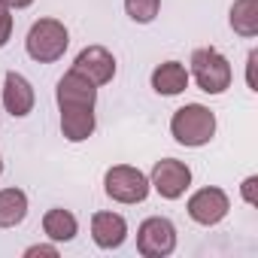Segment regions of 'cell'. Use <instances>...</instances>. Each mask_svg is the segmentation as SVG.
Wrapping results in <instances>:
<instances>
[{
  "label": "cell",
  "instance_id": "cell-13",
  "mask_svg": "<svg viewBox=\"0 0 258 258\" xmlns=\"http://www.w3.org/2000/svg\"><path fill=\"white\" fill-rule=\"evenodd\" d=\"M152 88L164 97H173V94H182L188 88V70L179 64V61H164L152 70Z\"/></svg>",
  "mask_w": 258,
  "mask_h": 258
},
{
  "label": "cell",
  "instance_id": "cell-15",
  "mask_svg": "<svg viewBox=\"0 0 258 258\" xmlns=\"http://www.w3.org/2000/svg\"><path fill=\"white\" fill-rule=\"evenodd\" d=\"M28 216V195L22 188H0V228H16Z\"/></svg>",
  "mask_w": 258,
  "mask_h": 258
},
{
  "label": "cell",
  "instance_id": "cell-21",
  "mask_svg": "<svg viewBox=\"0 0 258 258\" xmlns=\"http://www.w3.org/2000/svg\"><path fill=\"white\" fill-rule=\"evenodd\" d=\"M255 61H258V52L252 49L249 58H246V85H249L252 91H258V85H255Z\"/></svg>",
  "mask_w": 258,
  "mask_h": 258
},
{
  "label": "cell",
  "instance_id": "cell-3",
  "mask_svg": "<svg viewBox=\"0 0 258 258\" xmlns=\"http://www.w3.org/2000/svg\"><path fill=\"white\" fill-rule=\"evenodd\" d=\"M191 79L198 82V88L201 91H207V94H222L228 85H231V64H228V58L219 52V49H213V46H204V49H195L191 52Z\"/></svg>",
  "mask_w": 258,
  "mask_h": 258
},
{
  "label": "cell",
  "instance_id": "cell-22",
  "mask_svg": "<svg viewBox=\"0 0 258 258\" xmlns=\"http://www.w3.org/2000/svg\"><path fill=\"white\" fill-rule=\"evenodd\" d=\"M4 4H7L10 10H28V7L34 4V0H4Z\"/></svg>",
  "mask_w": 258,
  "mask_h": 258
},
{
  "label": "cell",
  "instance_id": "cell-5",
  "mask_svg": "<svg viewBox=\"0 0 258 258\" xmlns=\"http://www.w3.org/2000/svg\"><path fill=\"white\" fill-rule=\"evenodd\" d=\"M137 249L146 258H164L176 249V225L164 216H152L137 228Z\"/></svg>",
  "mask_w": 258,
  "mask_h": 258
},
{
  "label": "cell",
  "instance_id": "cell-11",
  "mask_svg": "<svg viewBox=\"0 0 258 258\" xmlns=\"http://www.w3.org/2000/svg\"><path fill=\"white\" fill-rule=\"evenodd\" d=\"M91 237L100 249H118L127 240V222L118 213H94L91 216Z\"/></svg>",
  "mask_w": 258,
  "mask_h": 258
},
{
  "label": "cell",
  "instance_id": "cell-4",
  "mask_svg": "<svg viewBox=\"0 0 258 258\" xmlns=\"http://www.w3.org/2000/svg\"><path fill=\"white\" fill-rule=\"evenodd\" d=\"M149 176L131 164H115L103 176V191L115 204H143L149 198Z\"/></svg>",
  "mask_w": 258,
  "mask_h": 258
},
{
  "label": "cell",
  "instance_id": "cell-19",
  "mask_svg": "<svg viewBox=\"0 0 258 258\" xmlns=\"http://www.w3.org/2000/svg\"><path fill=\"white\" fill-rule=\"evenodd\" d=\"M240 195H243V201L246 204H258V176H246L243 179V185H240Z\"/></svg>",
  "mask_w": 258,
  "mask_h": 258
},
{
  "label": "cell",
  "instance_id": "cell-20",
  "mask_svg": "<svg viewBox=\"0 0 258 258\" xmlns=\"http://www.w3.org/2000/svg\"><path fill=\"white\" fill-rule=\"evenodd\" d=\"M28 258H37V255H49V258H58V246H46V243H37V246H28L25 249Z\"/></svg>",
  "mask_w": 258,
  "mask_h": 258
},
{
  "label": "cell",
  "instance_id": "cell-6",
  "mask_svg": "<svg viewBox=\"0 0 258 258\" xmlns=\"http://www.w3.org/2000/svg\"><path fill=\"white\" fill-rule=\"evenodd\" d=\"M149 185L164 198V201H176L188 191L191 185V170L185 161H176V158H161L155 161L152 167V176H149Z\"/></svg>",
  "mask_w": 258,
  "mask_h": 258
},
{
  "label": "cell",
  "instance_id": "cell-17",
  "mask_svg": "<svg viewBox=\"0 0 258 258\" xmlns=\"http://www.w3.org/2000/svg\"><path fill=\"white\" fill-rule=\"evenodd\" d=\"M158 10H161V0H124V13L131 16L137 25H149V22H155Z\"/></svg>",
  "mask_w": 258,
  "mask_h": 258
},
{
  "label": "cell",
  "instance_id": "cell-16",
  "mask_svg": "<svg viewBox=\"0 0 258 258\" xmlns=\"http://www.w3.org/2000/svg\"><path fill=\"white\" fill-rule=\"evenodd\" d=\"M231 28H234V34H240L246 40L258 34V0H234Z\"/></svg>",
  "mask_w": 258,
  "mask_h": 258
},
{
  "label": "cell",
  "instance_id": "cell-12",
  "mask_svg": "<svg viewBox=\"0 0 258 258\" xmlns=\"http://www.w3.org/2000/svg\"><path fill=\"white\" fill-rule=\"evenodd\" d=\"M97 118L91 106H61V134L70 143H82L94 134Z\"/></svg>",
  "mask_w": 258,
  "mask_h": 258
},
{
  "label": "cell",
  "instance_id": "cell-23",
  "mask_svg": "<svg viewBox=\"0 0 258 258\" xmlns=\"http://www.w3.org/2000/svg\"><path fill=\"white\" fill-rule=\"evenodd\" d=\"M0 173H4V158H0Z\"/></svg>",
  "mask_w": 258,
  "mask_h": 258
},
{
  "label": "cell",
  "instance_id": "cell-10",
  "mask_svg": "<svg viewBox=\"0 0 258 258\" xmlns=\"http://www.w3.org/2000/svg\"><path fill=\"white\" fill-rule=\"evenodd\" d=\"M34 88H31V82L22 76V73H16V70H10L7 73V79H4V106H7V112L13 115V118H22V115H28L31 109H34Z\"/></svg>",
  "mask_w": 258,
  "mask_h": 258
},
{
  "label": "cell",
  "instance_id": "cell-1",
  "mask_svg": "<svg viewBox=\"0 0 258 258\" xmlns=\"http://www.w3.org/2000/svg\"><path fill=\"white\" fill-rule=\"evenodd\" d=\"M170 134L179 146H188V149L207 146L216 137V115L204 103H185L170 118Z\"/></svg>",
  "mask_w": 258,
  "mask_h": 258
},
{
  "label": "cell",
  "instance_id": "cell-9",
  "mask_svg": "<svg viewBox=\"0 0 258 258\" xmlns=\"http://www.w3.org/2000/svg\"><path fill=\"white\" fill-rule=\"evenodd\" d=\"M73 70H79L82 76H88L94 85H106V82H112V76H115V58H112V52L103 49V46H85V49L76 55Z\"/></svg>",
  "mask_w": 258,
  "mask_h": 258
},
{
  "label": "cell",
  "instance_id": "cell-18",
  "mask_svg": "<svg viewBox=\"0 0 258 258\" xmlns=\"http://www.w3.org/2000/svg\"><path fill=\"white\" fill-rule=\"evenodd\" d=\"M13 37V10L0 0V49H4Z\"/></svg>",
  "mask_w": 258,
  "mask_h": 258
},
{
  "label": "cell",
  "instance_id": "cell-7",
  "mask_svg": "<svg viewBox=\"0 0 258 258\" xmlns=\"http://www.w3.org/2000/svg\"><path fill=\"white\" fill-rule=\"evenodd\" d=\"M185 210H188L191 222H198V225H207V228H210V225H219V222L228 216L231 201H228V195H225L222 188L207 185V188H198V191L188 198Z\"/></svg>",
  "mask_w": 258,
  "mask_h": 258
},
{
  "label": "cell",
  "instance_id": "cell-8",
  "mask_svg": "<svg viewBox=\"0 0 258 258\" xmlns=\"http://www.w3.org/2000/svg\"><path fill=\"white\" fill-rule=\"evenodd\" d=\"M55 100H58V109L61 106H91L97 103V85L82 76L79 70H67L61 79H58V88H55Z\"/></svg>",
  "mask_w": 258,
  "mask_h": 258
},
{
  "label": "cell",
  "instance_id": "cell-2",
  "mask_svg": "<svg viewBox=\"0 0 258 258\" xmlns=\"http://www.w3.org/2000/svg\"><path fill=\"white\" fill-rule=\"evenodd\" d=\"M67 43H70V34H67L64 22H58V19H40V22L31 25L28 40H25V49H28V55L34 61L52 64V61L64 58Z\"/></svg>",
  "mask_w": 258,
  "mask_h": 258
},
{
  "label": "cell",
  "instance_id": "cell-14",
  "mask_svg": "<svg viewBox=\"0 0 258 258\" xmlns=\"http://www.w3.org/2000/svg\"><path fill=\"white\" fill-rule=\"evenodd\" d=\"M43 231H46V237L55 240V243H70V240L79 234V222H76V216H73L70 210L55 207V210H49V213L43 216Z\"/></svg>",
  "mask_w": 258,
  "mask_h": 258
}]
</instances>
